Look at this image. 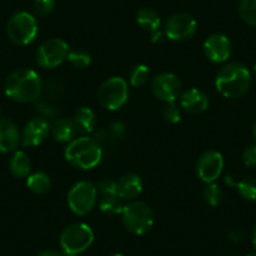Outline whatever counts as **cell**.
<instances>
[{
	"label": "cell",
	"instance_id": "cell-1",
	"mask_svg": "<svg viewBox=\"0 0 256 256\" xmlns=\"http://www.w3.org/2000/svg\"><path fill=\"white\" fill-rule=\"evenodd\" d=\"M4 92L14 102L32 103L39 100L43 92V84L36 70L19 68L6 77Z\"/></svg>",
	"mask_w": 256,
	"mask_h": 256
},
{
	"label": "cell",
	"instance_id": "cell-2",
	"mask_svg": "<svg viewBox=\"0 0 256 256\" xmlns=\"http://www.w3.org/2000/svg\"><path fill=\"white\" fill-rule=\"evenodd\" d=\"M216 90L226 98H240L251 84V73L244 64L231 62L225 64L216 76Z\"/></svg>",
	"mask_w": 256,
	"mask_h": 256
},
{
	"label": "cell",
	"instance_id": "cell-3",
	"mask_svg": "<svg viewBox=\"0 0 256 256\" xmlns=\"http://www.w3.org/2000/svg\"><path fill=\"white\" fill-rule=\"evenodd\" d=\"M64 157L76 168L90 170L102 160V148L94 138L82 136L68 144L64 150Z\"/></svg>",
	"mask_w": 256,
	"mask_h": 256
},
{
	"label": "cell",
	"instance_id": "cell-4",
	"mask_svg": "<svg viewBox=\"0 0 256 256\" xmlns=\"http://www.w3.org/2000/svg\"><path fill=\"white\" fill-rule=\"evenodd\" d=\"M94 241L93 230L86 224H72L60 234L59 244L62 252L68 256H77L84 252Z\"/></svg>",
	"mask_w": 256,
	"mask_h": 256
},
{
	"label": "cell",
	"instance_id": "cell-5",
	"mask_svg": "<svg viewBox=\"0 0 256 256\" xmlns=\"http://www.w3.org/2000/svg\"><path fill=\"white\" fill-rule=\"evenodd\" d=\"M123 225L134 235H144L151 230L154 222L152 208L142 201H131L122 211Z\"/></svg>",
	"mask_w": 256,
	"mask_h": 256
},
{
	"label": "cell",
	"instance_id": "cell-6",
	"mask_svg": "<svg viewBox=\"0 0 256 256\" xmlns=\"http://www.w3.org/2000/svg\"><path fill=\"white\" fill-rule=\"evenodd\" d=\"M8 38L16 46H28L38 34V22L36 16L26 12H18L6 23Z\"/></svg>",
	"mask_w": 256,
	"mask_h": 256
},
{
	"label": "cell",
	"instance_id": "cell-7",
	"mask_svg": "<svg viewBox=\"0 0 256 256\" xmlns=\"http://www.w3.org/2000/svg\"><path fill=\"white\" fill-rule=\"evenodd\" d=\"M128 84L123 78L110 77L100 84L98 90V102L108 110H117L128 100Z\"/></svg>",
	"mask_w": 256,
	"mask_h": 256
},
{
	"label": "cell",
	"instance_id": "cell-8",
	"mask_svg": "<svg viewBox=\"0 0 256 256\" xmlns=\"http://www.w3.org/2000/svg\"><path fill=\"white\" fill-rule=\"evenodd\" d=\"M97 187L88 181H80L70 188L68 194L70 208L78 216H84L94 208L97 204Z\"/></svg>",
	"mask_w": 256,
	"mask_h": 256
},
{
	"label": "cell",
	"instance_id": "cell-9",
	"mask_svg": "<svg viewBox=\"0 0 256 256\" xmlns=\"http://www.w3.org/2000/svg\"><path fill=\"white\" fill-rule=\"evenodd\" d=\"M70 46L60 38H50L40 44L36 52V63L44 70H53L68 60Z\"/></svg>",
	"mask_w": 256,
	"mask_h": 256
},
{
	"label": "cell",
	"instance_id": "cell-10",
	"mask_svg": "<svg viewBox=\"0 0 256 256\" xmlns=\"http://www.w3.org/2000/svg\"><path fill=\"white\" fill-rule=\"evenodd\" d=\"M198 23L195 18L186 13H177L170 16L164 24V36L174 42H184L195 36Z\"/></svg>",
	"mask_w": 256,
	"mask_h": 256
},
{
	"label": "cell",
	"instance_id": "cell-11",
	"mask_svg": "<svg viewBox=\"0 0 256 256\" xmlns=\"http://www.w3.org/2000/svg\"><path fill=\"white\" fill-rule=\"evenodd\" d=\"M181 82L174 73H161L151 80V92L164 102H174L181 94Z\"/></svg>",
	"mask_w": 256,
	"mask_h": 256
},
{
	"label": "cell",
	"instance_id": "cell-12",
	"mask_svg": "<svg viewBox=\"0 0 256 256\" xmlns=\"http://www.w3.org/2000/svg\"><path fill=\"white\" fill-rule=\"evenodd\" d=\"M224 157L218 151H206L200 156L198 161V174L205 184L215 182L220 177L224 170Z\"/></svg>",
	"mask_w": 256,
	"mask_h": 256
},
{
	"label": "cell",
	"instance_id": "cell-13",
	"mask_svg": "<svg viewBox=\"0 0 256 256\" xmlns=\"http://www.w3.org/2000/svg\"><path fill=\"white\" fill-rule=\"evenodd\" d=\"M50 132V124L43 117L32 118L22 131V144L24 147H36L43 144Z\"/></svg>",
	"mask_w": 256,
	"mask_h": 256
},
{
	"label": "cell",
	"instance_id": "cell-14",
	"mask_svg": "<svg viewBox=\"0 0 256 256\" xmlns=\"http://www.w3.org/2000/svg\"><path fill=\"white\" fill-rule=\"evenodd\" d=\"M204 53L212 63H224L231 56V42L224 34H212L204 43Z\"/></svg>",
	"mask_w": 256,
	"mask_h": 256
},
{
	"label": "cell",
	"instance_id": "cell-15",
	"mask_svg": "<svg viewBox=\"0 0 256 256\" xmlns=\"http://www.w3.org/2000/svg\"><path fill=\"white\" fill-rule=\"evenodd\" d=\"M22 144V132L8 118H0V154L16 152Z\"/></svg>",
	"mask_w": 256,
	"mask_h": 256
},
{
	"label": "cell",
	"instance_id": "cell-16",
	"mask_svg": "<svg viewBox=\"0 0 256 256\" xmlns=\"http://www.w3.org/2000/svg\"><path fill=\"white\" fill-rule=\"evenodd\" d=\"M208 97L198 88H190L181 96V107L191 114H200L208 108Z\"/></svg>",
	"mask_w": 256,
	"mask_h": 256
},
{
	"label": "cell",
	"instance_id": "cell-17",
	"mask_svg": "<svg viewBox=\"0 0 256 256\" xmlns=\"http://www.w3.org/2000/svg\"><path fill=\"white\" fill-rule=\"evenodd\" d=\"M142 188V180L136 174H126L117 181V195L120 200L134 201L141 195Z\"/></svg>",
	"mask_w": 256,
	"mask_h": 256
},
{
	"label": "cell",
	"instance_id": "cell-18",
	"mask_svg": "<svg viewBox=\"0 0 256 256\" xmlns=\"http://www.w3.org/2000/svg\"><path fill=\"white\" fill-rule=\"evenodd\" d=\"M50 132L56 141L60 142V144H70V141L74 140L77 130H76L74 123H73L72 120H70V118H59L50 127Z\"/></svg>",
	"mask_w": 256,
	"mask_h": 256
},
{
	"label": "cell",
	"instance_id": "cell-19",
	"mask_svg": "<svg viewBox=\"0 0 256 256\" xmlns=\"http://www.w3.org/2000/svg\"><path fill=\"white\" fill-rule=\"evenodd\" d=\"M73 123L77 130V132L82 134H93L97 124V118L94 112L88 107H80L73 117Z\"/></svg>",
	"mask_w": 256,
	"mask_h": 256
},
{
	"label": "cell",
	"instance_id": "cell-20",
	"mask_svg": "<svg viewBox=\"0 0 256 256\" xmlns=\"http://www.w3.org/2000/svg\"><path fill=\"white\" fill-rule=\"evenodd\" d=\"M9 168H10L12 174L18 177V178L28 177L32 170L30 158L26 152L16 150L12 156L10 161H9Z\"/></svg>",
	"mask_w": 256,
	"mask_h": 256
},
{
	"label": "cell",
	"instance_id": "cell-21",
	"mask_svg": "<svg viewBox=\"0 0 256 256\" xmlns=\"http://www.w3.org/2000/svg\"><path fill=\"white\" fill-rule=\"evenodd\" d=\"M137 23L141 28H144V30L150 32V33H154V32L160 30V26H161V19H160L158 14L156 13L152 9H141V10L137 13Z\"/></svg>",
	"mask_w": 256,
	"mask_h": 256
},
{
	"label": "cell",
	"instance_id": "cell-22",
	"mask_svg": "<svg viewBox=\"0 0 256 256\" xmlns=\"http://www.w3.org/2000/svg\"><path fill=\"white\" fill-rule=\"evenodd\" d=\"M26 186L36 195H44V194H46L50 190L52 182L46 174H44V172H36V174H32L28 176Z\"/></svg>",
	"mask_w": 256,
	"mask_h": 256
},
{
	"label": "cell",
	"instance_id": "cell-23",
	"mask_svg": "<svg viewBox=\"0 0 256 256\" xmlns=\"http://www.w3.org/2000/svg\"><path fill=\"white\" fill-rule=\"evenodd\" d=\"M124 206L120 202V198L118 195H106L102 196L100 201V208L106 215L114 216L118 214H122Z\"/></svg>",
	"mask_w": 256,
	"mask_h": 256
},
{
	"label": "cell",
	"instance_id": "cell-24",
	"mask_svg": "<svg viewBox=\"0 0 256 256\" xmlns=\"http://www.w3.org/2000/svg\"><path fill=\"white\" fill-rule=\"evenodd\" d=\"M236 187L241 198L248 201H256V177H245L238 182Z\"/></svg>",
	"mask_w": 256,
	"mask_h": 256
},
{
	"label": "cell",
	"instance_id": "cell-25",
	"mask_svg": "<svg viewBox=\"0 0 256 256\" xmlns=\"http://www.w3.org/2000/svg\"><path fill=\"white\" fill-rule=\"evenodd\" d=\"M238 13L246 24L256 26V0H241Z\"/></svg>",
	"mask_w": 256,
	"mask_h": 256
},
{
	"label": "cell",
	"instance_id": "cell-26",
	"mask_svg": "<svg viewBox=\"0 0 256 256\" xmlns=\"http://www.w3.org/2000/svg\"><path fill=\"white\" fill-rule=\"evenodd\" d=\"M224 194L221 191V188L218 187V184H216L215 182H211V184H206V186L202 190V198L208 205L210 206H218V204L222 201Z\"/></svg>",
	"mask_w": 256,
	"mask_h": 256
},
{
	"label": "cell",
	"instance_id": "cell-27",
	"mask_svg": "<svg viewBox=\"0 0 256 256\" xmlns=\"http://www.w3.org/2000/svg\"><path fill=\"white\" fill-rule=\"evenodd\" d=\"M150 80V70L144 64H138L130 72V82L134 87H142Z\"/></svg>",
	"mask_w": 256,
	"mask_h": 256
},
{
	"label": "cell",
	"instance_id": "cell-28",
	"mask_svg": "<svg viewBox=\"0 0 256 256\" xmlns=\"http://www.w3.org/2000/svg\"><path fill=\"white\" fill-rule=\"evenodd\" d=\"M68 60L76 68H87L92 62L90 54L88 52L82 50V49H77V50H72L68 54Z\"/></svg>",
	"mask_w": 256,
	"mask_h": 256
},
{
	"label": "cell",
	"instance_id": "cell-29",
	"mask_svg": "<svg viewBox=\"0 0 256 256\" xmlns=\"http://www.w3.org/2000/svg\"><path fill=\"white\" fill-rule=\"evenodd\" d=\"M162 117L170 124H176L181 120V110L174 102H168L162 110Z\"/></svg>",
	"mask_w": 256,
	"mask_h": 256
},
{
	"label": "cell",
	"instance_id": "cell-30",
	"mask_svg": "<svg viewBox=\"0 0 256 256\" xmlns=\"http://www.w3.org/2000/svg\"><path fill=\"white\" fill-rule=\"evenodd\" d=\"M56 8V0H36L34 2V13L38 16H46L50 14Z\"/></svg>",
	"mask_w": 256,
	"mask_h": 256
},
{
	"label": "cell",
	"instance_id": "cell-31",
	"mask_svg": "<svg viewBox=\"0 0 256 256\" xmlns=\"http://www.w3.org/2000/svg\"><path fill=\"white\" fill-rule=\"evenodd\" d=\"M96 187L102 196L117 195V182L112 181V180H100Z\"/></svg>",
	"mask_w": 256,
	"mask_h": 256
},
{
	"label": "cell",
	"instance_id": "cell-32",
	"mask_svg": "<svg viewBox=\"0 0 256 256\" xmlns=\"http://www.w3.org/2000/svg\"><path fill=\"white\" fill-rule=\"evenodd\" d=\"M108 136L112 137L113 140L122 138L126 134V126L123 124L122 122H113L112 124L110 126L107 131Z\"/></svg>",
	"mask_w": 256,
	"mask_h": 256
},
{
	"label": "cell",
	"instance_id": "cell-33",
	"mask_svg": "<svg viewBox=\"0 0 256 256\" xmlns=\"http://www.w3.org/2000/svg\"><path fill=\"white\" fill-rule=\"evenodd\" d=\"M242 161L248 167L256 166V144L248 146L242 154Z\"/></svg>",
	"mask_w": 256,
	"mask_h": 256
},
{
	"label": "cell",
	"instance_id": "cell-34",
	"mask_svg": "<svg viewBox=\"0 0 256 256\" xmlns=\"http://www.w3.org/2000/svg\"><path fill=\"white\" fill-rule=\"evenodd\" d=\"M244 238H245V232L240 230V228H234V230L228 232V238L234 241V242H240Z\"/></svg>",
	"mask_w": 256,
	"mask_h": 256
},
{
	"label": "cell",
	"instance_id": "cell-35",
	"mask_svg": "<svg viewBox=\"0 0 256 256\" xmlns=\"http://www.w3.org/2000/svg\"><path fill=\"white\" fill-rule=\"evenodd\" d=\"M164 33H162L161 30H157L154 32V33L151 34V40L154 42V43H160V42H162L164 39Z\"/></svg>",
	"mask_w": 256,
	"mask_h": 256
},
{
	"label": "cell",
	"instance_id": "cell-36",
	"mask_svg": "<svg viewBox=\"0 0 256 256\" xmlns=\"http://www.w3.org/2000/svg\"><path fill=\"white\" fill-rule=\"evenodd\" d=\"M36 256H64V254L59 252V251L56 250H43Z\"/></svg>",
	"mask_w": 256,
	"mask_h": 256
},
{
	"label": "cell",
	"instance_id": "cell-37",
	"mask_svg": "<svg viewBox=\"0 0 256 256\" xmlns=\"http://www.w3.org/2000/svg\"><path fill=\"white\" fill-rule=\"evenodd\" d=\"M252 244H254V248H256V228H255V231H254V236H252Z\"/></svg>",
	"mask_w": 256,
	"mask_h": 256
},
{
	"label": "cell",
	"instance_id": "cell-38",
	"mask_svg": "<svg viewBox=\"0 0 256 256\" xmlns=\"http://www.w3.org/2000/svg\"><path fill=\"white\" fill-rule=\"evenodd\" d=\"M254 137H255V140H256V122H255V124H254Z\"/></svg>",
	"mask_w": 256,
	"mask_h": 256
},
{
	"label": "cell",
	"instance_id": "cell-39",
	"mask_svg": "<svg viewBox=\"0 0 256 256\" xmlns=\"http://www.w3.org/2000/svg\"><path fill=\"white\" fill-rule=\"evenodd\" d=\"M110 256H123L122 254H113V255H110Z\"/></svg>",
	"mask_w": 256,
	"mask_h": 256
},
{
	"label": "cell",
	"instance_id": "cell-40",
	"mask_svg": "<svg viewBox=\"0 0 256 256\" xmlns=\"http://www.w3.org/2000/svg\"><path fill=\"white\" fill-rule=\"evenodd\" d=\"M254 74H255V78H256V64H255V67H254Z\"/></svg>",
	"mask_w": 256,
	"mask_h": 256
},
{
	"label": "cell",
	"instance_id": "cell-41",
	"mask_svg": "<svg viewBox=\"0 0 256 256\" xmlns=\"http://www.w3.org/2000/svg\"><path fill=\"white\" fill-rule=\"evenodd\" d=\"M248 256H256V254H251V255H248Z\"/></svg>",
	"mask_w": 256,
	"mask_h": 256
},
{
	"label": "cell",
	"instance_id": "cell-42",
	"mask_svg": "<svg viewBox=\"0 0 256 256\" xmlns=\"http://www.w3.org/2000/svg\"><path fill=\"white\" fill-rule=\"evenodd\" d=\"M0 113H2V107H0Z\"/></svg>",
	"mask_w": 256,
	"mask_h": 256
},
{
	"label": "cell",
	"instance_id": "cell-43",
	"mask_svg": "<svg viewBox=\"0 0 256 256\" xmlns=\"http://www.w3.org/2000/svg\"><path fill=\"white\" fill-rule=\"evenodd\" d=\"M64 256H68V255H64Z\"/></svg>",
	"mask_w": 256,
	"mask_h": 256
}]
</instances>
